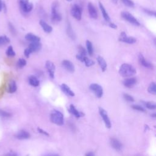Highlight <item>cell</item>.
Returning a JSON list of instances; mask_svg holds the SVG:
<instances>
[{
    "mask_svg": "<svg viewBox=\"0 0 156 156\" xmlns=\"http://www.w3.org/2000/svg\"><path fill=\"white\" fill-rule=\"evenodd\" d=\"M4 156H18L17 154L14 152H10L6 154H5Z\"/></svg>",
    "mask_w": 156,
    "mask_h": 156,
    "instance_id": "obj_43",
    "label": "cell"
},
{
    "mask_svg": "<svg viewBox=\"0 0 156 156\" xmlns=\"http://www.w3.org/2000/svg\"><path fill=\"white\" fill-rule=\"evenodd\" d=\"M50 118H51V122L54 124L59 126H62L63 124V115L58 110H54L51 113Z\"/></svg>",
    "mask_w": 156,
    "mask_h": 156,
    "instance_id": "obj_2",
    "label": "cell"
},
{
    "mask_svg": "<svg viewBox=\"0 0 156 156\" xmlns=\"http://www.w3.org/2000/svg\"><path fill=\"white\" fill-rule=\"evenodd\" d=\"M122 3L128 7H132L134 6V3L132 1V0H121Z\"/></svg>",
    "mask_w": 156,
    "mask_h": 156,
    "instance_id": "obj_34",
    "label": "cell"
},
{
    "mask_svg": "<svg viewBox=\"0 0 156 156\" xmlns=\"http://www.w3.org/2000/svg\"><path fill=\"white\" fill-rule=\"evenodd\" d=\"M109 26L112 28V29H117V26L115 23H112V22H109Z\"/></svg>",
    "mask_w": 156,
    "mask_h": 156,
    "instance_id": "obj_44",
    "label": "cell"
},
{
    "mask_svg": "<svg viewBox=\"0 0 156 156\" xmlns=\"http://www.w3.org/2000/svg\"><path fill=\"white\" fill-rule=\"evenodd\" d=\"M110 145H111L113 148L117 151H120L123 147L122 143L118 139L115 138H112L110 139Z\"/></svg>",
    "mask_w": 156,
    "mask_h": 156,
    "instance_id": "obj_15",
    "label": "cell"
},
{
    "mask_svg": "<svg viewBox=\"0 0 156 156\" xmlns=\"http://www.w3.org/2000/svg\"><path fill=\"white\" fill-rule=\"evenodd\" d=\"M42 48V44L40 42H32L29 45L28 49L30 50L31 53L34 52H37L40 51Z\"/></svg>",
    "mask_w": 156,
    "mask_h": 156,
    "instance_id": "obj_14",
    "label": "cell"
},
{
    "mask_svg": "<svg viewBox=\"0 0 156 156\" xmlns=\"http://www.w3.org/2000/svg\"><path fill=\"white\" fill-rule=\"evenodd\" d=\"M19 4L20 8L25 13L30 12L33 9V5L29 0H20Z\"/></svg>",
    "mask_w": 156,
    "mask_h": 156,
    "instance_id": "obj_6",
    "label": "cell"
},
{
    "mask_svg": "<svg viewBox=\"0 0 156 156\" xmlns=\"http://www.w3.org/2000/svg\"><path fill=\"white\" fill-rule=\"evenodd\" d=\"M45 67H46L48 73H49V75L50 78L51 79L54 78V73L55 70H56V67H55V65L49 60H48L45 64Z\"/></svg>",
    "mask_w": 156,
    "mask_h": 156,
    "instance_id": "obj_10",
    "label": "cell"
},
{
    "mask_svg": "<svg viewBox=\"0 0 156 156\" xmlns=\"http://www.w3.org/2000/svg\"><path fill=\"white\" fill-rule=\"evenodd\" d=\"M68 111L72 114H73L74 116L76 117V118H79L80 117L84 116V113H82V112H80L79 111V110H78L76 109V107H74V105H73V104H71L70 105Z\"/></svg>",
    "mask_w": 156,
    "mask_h": 156,
    "instance_id": "obj_17",
    "label": "cell"
},
{
    "mask_svg": "<svg viewBox=\"0 0 156 156\" xmlns=\"http://www.w3.org/2000/svg\"><path fill=\"white\" fill-rule=\"evenodd\" d=\"M3 5H4V3L2 2L1 0H0V12H1L3 10Z\"/></svg>",
    "mask_w": 156,
    "mask_h": 156,
    "instance_id": "obj_45",
    "label": "cell"
},
{
    "mask_svg": "<svg viewBox=\"0 0 156 156\" xmlns=\"http://www.w3.org/2000/svg\"><path fill=\"white\" fill-rule=\"evenodd\" d=\"M79 54L81 55L82 56H87V51L85 50L82 46L79 47Z\"/></svg>",
    "mask_w": 156,
    "mask_h": 156,
    "instance_id": "obj_37",
    "label": "cell"
},
{
    "mask_svg": "<svg viewBox=\"0 0 156 156\" xmlns=\"http://www.w3.org/2000/svg\"><path fill=\"white\" fill-rule=\"evenodd\" d=\"M37 130H38V132H39V133L42 134H43V135H47V136H49V134H48L47 132H46V131H45V130H43V129H41V128H37Z\"/></svg>",
    "mask_w": 156,
    "mask_h": 156,
    "instance_id": "obj_40",
    "label": "cell"
},
{
    "mask_svg": "<svg viewBox=\"0 0 156 156\" xmlns=\"http://www.w3.org/2000/svg\"><path fill=\"white\" fill-rule=\"evenodd\" d=\"M121 16H122V17L126 21L128 22L130 24H132L137 26H138L140 25V23L138 21V20L135 18L132 14H130L128 12H122V14H121Z\"/></svg>",
    "mask_w": 156,
    "mask_h": 156,
    "instance_id": "obj_4",
    "label": "cell"
},
{
    "mask_svg": "<svg viewBox=\"0 0 156 156\" xmlns=\"http://www.w3.org/2000/svg\"><path fill=\"white\" fill-rule=\"evenodd\" d=\"M17 65L19 68H23L26 65V60H24V59H20L18 60Z\"/></svg>",
    "mask_w": 156,
    "mask_h": 156,
    "instance_id": "obj_32",
    "label": "cell"
},
{
    "mask_svg": "<svg viewBox=\"0 0 156 156\" xmlns=\"http://www.w3.org/2000/svg\"><path fill=\"white\" fill-rule=\"evenodd\" d=\"M58 3L55 2L52 5L51 8V20L53 22H60L62 20V16L58 11Z\"/></svg>",
    "mask_w": 156,
    "mask_h": 156,
    "instance_id": "obj_3",
    "label": "cell"
},
{
    "mask_svg": "<svg viewBox=\"0 0 156 156\" xmlns=\"http://www.w3.org/2000/svg\"><path fill=\"white\" fill-rule=\"evenodd\" d=\"M25 38H26L28 41L32 42H40V38L36 35H34L32 33H28L26 36H25Z\"/></svg>",
    "mask_w": 156,
    "mask_h": 156,
    "instance_id": "obj_21",
    "label": "cell"
},
{
    "mask_svg": "<svg viewBox=\"0 0 156 156\" xmlns=\"http://www.w3.org/2000/svg\"><path fill=\"white\" fill-rule=\"evenodd\" d=\"M17 86L16 82L14 80H11L8 85V92L11 93H13L17 91Z\"/></svg>",
    "mask_w": 156,
    "mask_h": 156,
    "instance_id": "obj_24",
    "label": "cell"
},
{
    "mask_svg": "<svg viewBox=\"0 0 156 156\" xmlns=\"http://www.w3.org/2000/svg\"><path fill=\"white\" fill-rule=\"evenodd\" d=\"M30 135L29 133L26 130H20V131L16 134V137L19 140H24V139H28L30 138Z\"/></svg>",
    "mask_w": 156,
    "mask_h": 156,
    "instance_id": "obj_18",
    "label": "cell"
},
{
    "mask_svg": "<svg viewBox=\"0 0 156 156\" xmlns=\"http://www.w3.org/2000/svg\"><path fill=\"white\" fill-rule=\"evenodd\" d=\"M99 114L101 115V118H103L104 122L105 123V126H106L107 128H111V122H110V120L109 119V117L108 116V114L107 113V112L105 111V110L101 108V107H99Z\"/></svg>",
    "mask_w": 156,
    "mask_h": 156,
    "instance_id": "obj_9",
    "label": "cell"
},
{
    "mask_svg": "<svg viewBox=\"0 0 156 156\" xmlns=\"http://www.w3.org/2000/svg\"><path fill=\"white\" fill-rule=\"evenodd\" d=\"M111 1L114 4H117L118 3V0H111Z\"/></svg>",
    "mask_w": 156,
    "mask_h": 156,
    "instance_id": "obj_47",
    "label": "cell"
},
{
    "mask_svg": "<svg viewBox=\"0 0 156 156\" xmlns=\"http://www.w3.org/2000/svg\"><path fill=\"white\" fill-rule=\"evenodd\" d=\"M63 67L70 73H73L75 70L73 63L68 60H64L62 62Z\"/></svg>",
    "mask_w": 156,
    "mask_h": 156,
    "instance_id": "obj_11",
    "label": "cell"
},
{
    "mask_svg": "<svg viewBox=\"0 0 156 156\" xmlns=\"http://www.w3.org/2000/svg\"><path fill=\"white\" fill-rule=\"evenodd\" d=\"M135 68L129 63H123L120 68L119 73L123 77H131L136 74Z\"/></svg>",
    "mask_w": 156,
    "mask_h": 156,
    "instance_id": "obj_1",
    "label": "cell"
},
{
    "mask_svg": "<svg viewBox=\"0 0 156 156\" xmlns=\"http://www.w3.org/2000/svg\"><path fill=\"white\" fill-rule=\"evenodd\" d=\"M87 7H88V14L90 15V16L92 18L97 19L98 18V13L93 5L91 3H89L88 4Z\"/></svg>",
    "mask_w": 156,
    "mask_h": 156,
    "instance_id": "obj_13",
    "label": "cell"
},
{
    "mask_svg": "<svg viewBox=\"0 0 156 156\" xmlns=\"http://www.w3.org/2000/svg\"><path fill=\"white\" fill-rule=\"evenodd\" d=\"M47 156H59V155H47Z\"/></svg>",
    "mask_w": 156,
    "mask_h": 156,
    "instance_id": "obj_48",
    "label": "cell"
},
{
    "mask_svg": "<svg viewBox=\"0 0 156 156\" xmlns=\"http://www.w3.org/2000/svg\"><path fill=\"white\" fill-rule=\"evenodd\" d=\"M67 1H72V0H67Z\"/></svg>",
    "mask_w": 156,
    "mask_h": 156,
    "instance_id": "obj_49",
    "label": "cell"
},
{
    "mask_svg": "<svg viewBox=\"0 0 156 156\" xmlns=\"http://www.w3.org/2000/svg\"><path fill=\"white\" fill-rule=\"evenodd\" d=\"M40 24L42 28L43 29V31L48 34L51 33L53 31V28L47 24L46 22H44L43 20H40Z\"/></svg>",
    "mask_w": 156,
    "mask_h": 156,
    "instance_id": "obj_20",
    "label": "cell"
},
{
    "mask_svg": "<svg viewBox=\"0 0 156 156\" xmlns=\"http://www.w3.org/2000/svg\"><path fill=\"white\" fill-rule=\"evenodd\" d=\"M86 47H87V52L90 56H92L93 54V48L92 42L90 40L86 41Z\"/></svg>",
    "mask_w": 156,
    "mask_h": 156,
    "instance_id": "obj_26",
    "label": "cell"
},
{
    "mask_svg": "<svg viewBox=\"0 0 156 156\" xmlns=\"http://www.w3.org/2000/svg\"><path fill=\"white\" fill-rule=\"evenodd\" d=\"M137 83V79L135 78H129L125 79L123 81V84L126 87L130 88H132Z\"/></svg>",
    "mask_w": 156,
    "mask_h": 156,
    "instance_id": "obj_12",
    "label": "cell"
},
{
    "mask_svg": "<svg viewBox=\"0 0 156 156\" xmlns=\"http://www.w3.org/2000/svg\"><path fill=\"white\" fill-rule=\"evenodd\" d=\"M82 9L81 7L78 4H74L71 9V14L72 16L78 21L82 18Z\"/></svg>",
    "mask_w": 156,
    "mask_h": 156,
    "instance_id": "obj_5",
    "label": "cell"
},
{
    "mask_svg": "<svg viewBox=\"0 0 156 156\" xmlns=\"http://www.w3.org/2000/svg\"><path fill=\"white\" fill-rule=\"evenodd\" d=\"M9 29L10 31H11V33L13 34H16V30L15 29V28L14 27L13 25L11 23H9Z\"/></svg>",
    "mask_w": 156,
    "mask_h": 156,
    "instance_id": "obj_39",
    "label": "cell"
},
{
    "mask_svg": "<svg viewBox=\"0 0 156 156\" xmlns=\"http://www.w3.org/2000/svg\"><path fill=\"white\" fill-rule=\"evenodd\" d=\"M144 11H145V12L146 13L148 14H149V15H150V16H154V17L155 16V12L154 11H149V10H148V9H144Z\"/></svg>",
    "mask_w": 156,
    "mask_h": 156,
    "instance_id": "obj_41",
    "label": "cell"
},
{
    "mask_svg": "<svg viewBox=\"0 0 156 156\" xmlns=\"http://www.w3.org/2000/svg\"><path fill=\"white\" fill-rule=\"evenodd\" d=\"M85 156H95V154L92 152H88L85 154Z\"/></svg>",
    "mask_w": 156,
    "mask_h": 156,
    "instance_id": "obj_46",
    "label": "cell"
},
{
    "mask_svg": "<svg viewBox=\"0 0 156 156\" xmlns=\"http://www.w3.org/2000/svg\"><path fill=\"white\" fill-rule=\"evenodd\" d=\"M11 114L9 113V112H7L6 111H4V110H1L0 109V117H11Z\"/></svg>",
    "mask_w": 156,
    "mask_h": 156,
    "instance_id": "obj_38",
    "label": "cell"
},
{
    "mask_svg": "<svg viewBox=\"0 0 156 156\" xmlns=\"http://www.w3.org/2000/svg\"><path fill=\"white\" fill-rule=\"evenodd\" d=\"M90 89L96 95L98 98H101L103 95V89L100 85L98 84H92L90 85Z\"/></svg>",
    "mask_w": 156,
    "mask_h": 156,
    "instance_id": "obj_7",
    "label": "cell"
},
{
    "mask_svg": "<svg viewBox=\"0 0 156 156\" xmlns=\"http://www.w3.org/2000/svg\"><path fill=\"white\" fill-rule=\"evenodd\" d=\"M155 83L153 82L151 83L149 85L148 88V92L153 95H155L156 94V87H155Z\"/></svg>",
    "mask_w": 156,
    "mask_h": 156,
    "instance_id": "obj_27",
    "label": "cell"
},
{
    "mask_svg": "<svg viewBox=\"0 0 156 156\" xmlns=\"http://www.w3.org/2000/svg\"><path fill=\"white\" fill-rule=\"evenodd\" d=\"M10 42V39L6 36L0 37V46L7 44Z\"/></svg>",
    "mask_w": 156,
    "mask_h": 156,
    "instance_id": "obj_31",
    "label": "cell"
},
{
    "mask_svg": "<svg viewBox=\"0 0 156 156\" xmlns=\"http://www.w3.org/2000/svg\"><path fill=\"white\" fill-rule=\"evenodd\" d=\"M83 62H84L85 66L87 67H92L93 66V65H95V62L93 61L92 60L90 59L88 57H85L84 59V61Z\"/></svg>",
    "mask_w": 156,
    "mask_h": 156,
    "instance_id": "obj_29",
    "label": "cell"
},
{
    "mask_svg": "<svg viewBox=\"0 0 156 156\" xmlns=\"http://www.w3.org/2000/svg\"><path fill=\"white\" fill-rule=\"evenodd\" d=\"M6 54L7 55V56L8 57H14L16 56V53H15L13 47L12 46H9L8 47V48L6 50Z\"/></svg>",
    "mask_w": 156,
    "mask_h": 156,
    "instance_id": "obj_30",
    "label": "cell"
},
{
    "mask_svg": "<svg viewBox=\"0 0 156 156\" xmlns=\"http://www.w3.org/2000/svg\"><path fill=\"white\" fill-rule=\"evenodd\" d=\"M97 61L98 62V64L100 66L101 68L102 72H104L105 70H106L107 67V65L106 62H105V60L103 57L99 56L97 57Z\"/></svg>",
    "mask_w": 156,
    "mask_h": 156,
    "instance_id": "obj_23",
    "label": "cell"
},
{
    "mask_svg": "<svg viewBox=\"0 0 156 156\" xmlns=\"http://www.w3.org/2000/svg\"><path fill=\"white\" fill-rule=\"evenodd\" d=\"M123 97H124V99L126 101H128V102H134V98L132 96H130V95L129 94H124Z\"/></svg>",
    "mask_w": 156,
    "mask_h": 156,
    "instance_id": "obj_35",
    "label": "cell"
},
{
    "mask_svg": "<svg viewBox=\"0 0 156 156\" xmlns=\"http://www.w3.org/2000/svg\"><path fill=\"white\" fill-rule=\"evenodd\" d=\"M24 54L25 55V56H26L27 58H28L29 57L30 55H31V52L30 51V50L28 49V48H27L26 49L24 50Z\"/></svg>",
    "mask_w": 156,
    "mask_h": 156,
    "instance_id": "obj_42",
    "label": "cell"
},
{
    "mask_svg": "<svg viewBox=\"0 0 156 156\" xmlns=\"http://www.w3.org/2000/svg\"><path fill=\"white\" fill-rule=\"evenodd\" d=\"M144 104L146 107L150 110H154L156 107L155 104L154 102H145Z\"/></svg>",
    "mask_w": 156,
    "mask_h": 156,
    "instance_id": "obj_33",
    "label": "cell"
},
{
    "mask_svg": "<svg viewBox=\"0 0 156 156\" xmlns=\"http://www.w3.org/2000/svg\"><path fill=\"white\" fill-rule=\"evenodd\" d=\"M67 34H68V36L70 38H72L73 40H74L75 38H76V36H75L74 33L73 32V29L72 28V26H71V25H70V24H69L68 25V27H67Z\"/></svg>",
    "mask_w": 156,
    "mask_h": 156,
    "instance_id": "obj_28",
    "label": "cell"
},
{
    "mask_svg": "<svg viewBox=\"0 0 156 156\" xmlns=\"http://www.w3.org/2000/svg\"><path fill=\"white\" fill-rule=\"evenodd\" d=\"M99 7L101 11L103 18L105 20V22H109V23L110 22V17L109 16V14L107 12L106 10L105 9V8H104V7L103 6V4L101 2H99Z\"/></svg>",
    "mask_w": 156,
    "mask_h": 156,
    "instance_id": "obj_19",
    "label": "cell"
},
{
    "mask_svg": "<svg viewBox=\"0 0 156 156\" xmlns=\"http://www.w3.org/2000/svg\"><path fill=\"white\" fill-rule=\"evenodd\" d=\"M61 89L62 92H64L65 94L67 95L69 97H74V93L72 91L68 85L65 84H62L61 85Z\"/></svg>",
    "mask_w": 156,
    "mask_h": 156,
    "instance_id": "obj_22",
    "label": "cell"
},
{
    "mask_svg": "<svg viewBox=\"0 0 156 156\" xmlns=\"http://www.w3.org/2000/svg\"><path fill=\"white\" fill-rule=\"evenodd\" d=\"M118 40L121 42H123L128 44H134L135 43H136L137 42V40L134 37L128 36L125 32H122L120 34Z\"/></svg>",
    "mask_w": 156,
    "mask_h": 156,
    "instance_id": "obj_8",
    "label": "cell"
},
{
    "mask_svg": "<svg viewBox=\"0 0 156 156\" xmlns=\"http://www.w3.org/2000/svg\"><path fill=\"white\" fill-rule=\"evenodd\" d=\"M132 108L134 109V110H138V111L142 112H145V109L143 107H142V106H140V105H132Z\"/></svg>",
    "mask_w": 156,
    "mask_h": 156,
    "instance_id": "obj_36",
    "label": "cell"
},
{
    "mask_svg": "<svg viewBox=\"0 0 156 156\" xmlns=\"http://www.w3.org/2000/svg\"><path fill=\"white\" fill-rule=\"evenodd\" d=\"M138 60L139 63L141 65H142L143 67L148 68H153V65L147 61V60L145 59L143 55L142 54H140L138 56Z\"/></svg>",
    "mask_w": 156,
    "mask_h": 156,
    "instance_id": "obj_16",
    "label": "cell"
},
{
    "mask_svg": "<svg viewBox=\"0 0 156 156\" xmlns=\"http://www.w3.org/2000/svg\"><path fill=\"white\" fill-rule=\"evenodd\" d=\"M29 82L33 87H38L40 84L38 79L34 76H31L29 78Z\"/></svg>",
    "mask_w": 156,
    "mask_h": 156,
    "instance_id": "obj_25",
    "label": "cell"
}]
</instances>
